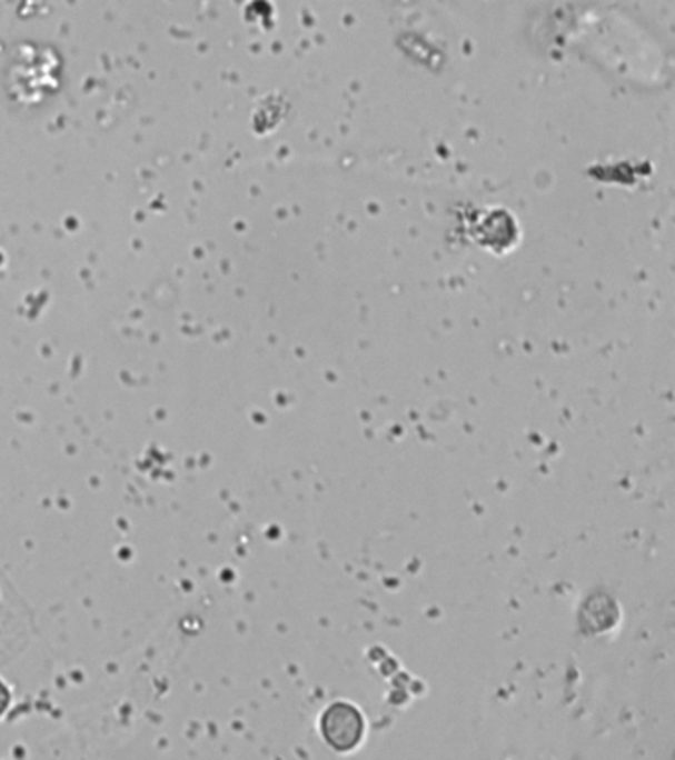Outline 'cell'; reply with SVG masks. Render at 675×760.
I'll return each instance as SVG.
<instances>
[{
  "label": "cell",
  "mask_w": 675,
  "mask_h": 760,
  "mask_svg": "<svg viewBox=\"0 0 675 760\" xmlns=\"http://www.w3.org/2000/svg\"><path fill=\"white\" fill-rule=\"evenodd\" d=\"M321 731L337 751H353L365 737V719L357 707L335 703L321 717Z\"/></svg>",
  "instance_id": "1"
},
{
  "label": "cell",
  "mask_w": 675,
  "mask_h": 760,
  "mask_svg": "<svg viewBox=\"0 0 675 760\" xmlns=\"http://www.w3.org/2000/svg\"><path fill=\"white\" fill-rule=\"evenodd\" d=\"M10 703H12V691H10L9 683L0 678V719L9 713Z\"/></svg>",
  "instance_id": "2"
}]
</instances>
